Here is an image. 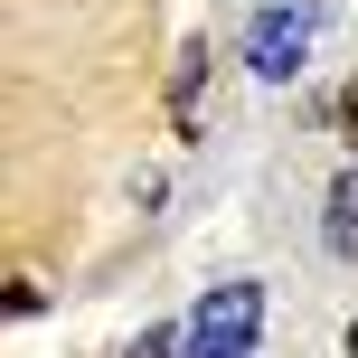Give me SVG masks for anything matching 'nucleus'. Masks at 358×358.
I'll return each instance as SVG.
<instances>
[{
  "mask_svg": "<svg viewBox=\"0 0 358 358\" xmlns=\"http://www.w3.org/2000/svg\"><path fill=\"white\" fill-rule=\"evenodd\" d=\"M255 330H264V283H217L189 311V358H255Z\"/></svg>",
  "mask_w": 358,
  "mask_h": 358,
  "instance_id": "obj_1",
  "label": "nucleus"
},
{
  "mask_svg": "<svg viewBox=\"0 0 358 358\" xmlns=\"http://www.w3.org/2000/svg\"><path fill=\"white\" fill-rule=\"evenodd\" d=\"M123 358H170V330H142V340H132Z\"/></svg>",
  "mask_w": 358,
  "mask_h": 358,
  "instance_id": "obj_4",
  "label": "nucleus"
},
{
  "mask_svg": "<svg viewBox=\"0 0 358 358\" xmlns=\"http://www.w3.org/2000/svg\"><path fill=\"white\" fill-rule=\"evenodd\" d=\"M321 227H330V255H340V264H358V170L330 179V217H321Z\"/></svg>",
  "mask_w": 358,
  "mask_h": 358,
  "instance_id": "obj_3",
  "label": "nucleus"
},
{
  "mask_svg": "<svg viewBox=\"0 0 358 358\" xmlns=\"http://www.w3.org/2000/svg\"><path fill=\"white\" fill-rule=\"evenodd\" d=\"M349 358H358V330H349Z\"/></svg>",
  "mask_w": 358,
  "mask_h": 358,
  "instance_id": "obj_6",
  "label": "nucleus"
},
{
  "mask_svg": "<svg viewBox=\"0 0 358 358\" xmlns=\"http://www.w3.org/2000/svg\"><path fill=\"white\" fill-rule=\"evenodd\" d=\"M311 29H321V10H311V0L255 10V29H245V57H255V76H273V85H283V76L311 57Z\"/></svg>",
  "mask_w": 358,
  "mask_h": 358,
  "instance_id": "obj_2",
  "label": "nucleus"
},
{
  "mask_svg": "<svg viewBox=\"0 0 358 358\" xmlns=\"http://www.w3.org/2000/svg\"><path fill=\"white\" fill-rule=\"evenodd\" d=\"M340 132H349V151H358V76H349V94H340Z\"/></svg>",
  "mask_w": 358,
  "mask_h": 358,
  "instance_id": "obj_5",
  "label": "nucleus"
}]
</instances>
